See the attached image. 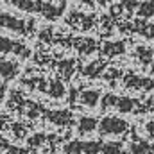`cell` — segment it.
I'll list each match as a JSON object with an SVG mask.
<instances>
[{
	"label": "cell",
	"mask_w": 154,
	"mask_h": 154,
	"mask_svg": "<svg viewBox=\"0 0 154 154\" xmlns=\"http://www.w3.org/2000/svg\"><path fill=\"white\" fill-rule=\"evenodd\" d=\"M129 124L124 120V118H118V116H104L100 122H99V133L108 136V134H122L124 131H127Z\"/></svg>",
	"instance_id": "6da1fadb"
},
{
	"label": "cell",
	"mask_w": 154,
	"mask_h": 154,
	"mask_svg": "<svg viewBox=\"0 0 154 154\" xmlns=\"http://www.w3.org/2000/svg\"><path fill=\"white\" fill-rule=\"evenodd\" d=\"M0 27L4 29H9L13 32H18V34H27V20H22V18H16L9 13H0Z\"/></svg>",
	"instance_id": "7a4b0ae2"
},
{
	"label": "cell",
	"mask_w": 154,
	"mask_h": 154,
	"mask_svg": "<svg viewBox=\"0 0 154 154\" xmlns=\"http://www.w3.org/2000/svg\"><path fill=\"white\" fill-rule=\"evenodd\" d=\"M97 127H99V122L93 116H81L79 122H77V133L81 136H86V134L93 133Z\"/></svg>",
	"instance_id": "3957f363"
},
{
	"label": "cell",
	"mask_w": 154,
	"mask_h": 154,
	"mask_svg": "<svg viewBox=\"0 0 154 154\" xmlns=\"http://www.w3.org/2000/svg\"><path fill=\"white\" fill-rule=\"evenodd\" d=\"M18 70H20L18 63L7 61V59H4V57L0 59V75H2V79H5V81L14 79V77L18 75Z\"/></svg>",
	"instance_id": "277c9868"
},
{
	"label": "cell",
	"mask_w": 154,
	"mask_h": 154,
	"mask_svg": "<svg viewBox=\"0 0 154 154\" xmlns=\"http://www.w3.org/2000/svg\"><path fill=\"white\" fill-rule=\"evenodd\" d=\"M45 116L54 125H68L74 120V116H72L70 111H48V113H45Z\"/></svg>",
	"instance_id": "5b68a950"
},
{
	"label": "cell",
	"mask_w": 154,
	"mask_h": 154,
	"mask_svg": "<svg viewBox=\"0 0 154 154\" xmlns=\"http://www.w3.org/2000/svg\"><path fill=\"white\" fill-rule=\"evenodd\" d=\"M102 54L106 57H113V56H120L125 52V43L124 41H106L102 45Z\"/></svg>",
	"instance_id": "8992f818"
},
{
	"label": "cell",
	"mask_w": 154,
	"mask_h": 154,
	"mask_svg": "<svg viewBox=\"0 0 154 154\" xmlns=\"http://www.w3.org/2000/svg\"><path fill=\"white\" fill-rule=\"evenodd\" d=\"M79 100H81V104H84L88 108H95L99 104V100H100V93L97 90H84L79 95Z\"/></svg>",
	"instance_id": "52a82bcc"
},
{
	"label": "cell",
	"mask_w": 154,
	"mask_h": 154,
	"mask_svg": "<svg viewBox=\"0 0 154 154\" xmlns=\"http://www.w3.org/2000/svg\"><path fill=\"white\" fill-rule=\"evenodd\" d=\"M136 100L131 99V97H118V102H116V109L120 113H134L136 111Z\"/></svg>",
	"instance_id": "ba28073f"
},
{
	"label": "cell",
	"mask_w": 154,
	"mask_h": 154,
	"mask_svg": "<svg viewBox=\"0 0 154 154\" xmlns=\"http://www.w3.org/2000/svg\"><path fill=\"white\" fill-rule=\"evenodd\" d=\"M136 57L140 59L142 65H151L154 59V50L151 47H145V45H140L136 47Z\"/></svg>",
	"instance_id": "9c48e42d"
},
{
	"label": "cell",
	"mask_w": 154,
	"mask_h": 154,
	"mask_svg": "<svg viewBox=\"0 0 154 154\" xmlns=\"http://www.w3.org/2000/svg\"><path fill=\"white\" fill-rule=\"evenodd\" d=\"M136 14L140 18H151L154 16V0H145V2H140L138 7H136Z\"/></svg>",
	"instance_id": "30bf717a"
},
{
	"label": "cell",
	"mask_w": 154,
	"mask_h": 154,
	"mask_svg": "<svg viewBox=\"0 0 154 154\" xmlns=\"http://www.w3.org/2000/svg\"><path fill=\"white\" fill-rule=\"evenodd\" d=\"M47 93H48L52 99H63L65 93H66V90H65V84H63L61 81H52V82L48 84V88H47Z\"/></svg>",
	"instance_id": "8fae6325"
},
{
	"label": "cell",
	"mask_w": 154,
	"mask_h": 154,
	"mask_svg": "<svg viewBox=\"0 0 154 154\" xmlns=\"http://www.w3.org/2000/svg\"><path fill=\"white\" fill-rule=\"evenodd\" d=\"M75 47L81 54H91V52L97 48V43L90 38H77Z\"/></svg>",
	"instance_id": "7c38bea8"
},
{
	"label": "cell",
	"mask_w": 154,
	"mask_h": 154,
	"mask_svg": "<svg viewBox=\"0 0 154 154\" xmlns=\"http://www.w3.org/2000/svg\"><path fill=\"white\" fill-rule=\"evenodd\" d=\"M102 142H99V140H88V142H84L82 140V154H99L102 151Z\"/></svg>",
	"instance_id": "4fadbf2b"
},
{
	"label": "cell",
	"mask_w": 154,
	"mask_h": 154,
	"mask_svg": "<svg viewBox=\"0 0 154 154\" xmlns=\"http://www.w3.org/2000/svg\"><path fill=\"white\" fill-rule=\"evenodd\" d=\"M136 32L145 39H154V23H136Z\"/></svg>",
	"instance_id": "5bb4252c"
},
{
	"label": "cell",
	"mask_w": 154,
	"mask_h": 154,
	"mask_svg": "<svg viewBox=\"0 0 154 154\" xmlns=\"http://www.w3.org/2000/svg\"><path fill=\"white\" fill-rule=\"evenodd\" d=\"M5 2L16 5V7L22 9V11H29V13L36 11V2H34V0H5Z\"/></svg>",
	"instance_id": "9a60e30c"
},
{
	"label": "cell",
	"mask_w": 154,
	"mask_h": 154,
	"mask_svg": "<svg viewBox=\"0 0 154 154\" xmlns=\"http://www.w3.org/2000/svg\"><path fill=\"white\" fill-rule=\"evenodd\" d=\"M65 154H82V140H70L65 147Z\"/></svg>",
	"instance_id": "2e32d148"
},
{
	"label": "cell",
	"mask_w": 154,
	"mask_h": 154,
	"mask_svg": "<svg viewBox=\"0 0 154 154\" xmlns=\"http://www.w3.org/2000/svg\"><path fill=\"white\" fill-rule=\"evenodd\" d=\"M74 66H75V61L74 59H65V61H61L59 63V72L63 74V77H68L74 74Z\"/></svg>",
	"instance_id": "e0dca14e"
},
{
	"label": "cell",
	"mask_w": 154,
	"mask_h": 154,
	"mask_svg": "<svg viewBox=\"0 0 154 154\" xmlns=\"http://www.w3.org/2000/svg\"><path fill=\"white\" fill-rule=\"evenodd\" d=\"M102 154H122V143L120 142H106L102 145Z\"/></svg>",
	"instance_id": "ac0fdd59"
},
{
	"label": "cell",
	"mask_w": 154,
	"mask_h": 154,
	"mask_svg": "<svg viewBox=\"0 0 154 154\" xmlns=\"http://www.w3.org/2000/svg\"><path fill=\"white\" fill-rule=\"evenodd\" d=\"M14 45L16 41L5 38V36H0V54H11L14 50Z\"/></svg>",
	"instance_id": "d6986e66"
},
{
	"label": "cell",
	"mask_w": 154,
	"mask_h": 154,
	"mask_svg": "<svg viewBox=\"0 0 154 154\" xmlns=\"http://www.w3.org/2000/svg\"><path fill=\"white\" fill-rule=\"evenodd\" d=\"M116 102H118V97L113 93H106L100 100V106L102 109H109V108H116Z\"/></svg>",
	"instance_id": "ffe728a7"
},
{
	"label": "cell",
	"mask_w": 154,
	"mask_h": 154,
	"mask_svg": "<svg viewBox=\"0 0 154 154\" xmlns=\"http://www.w3.org/2000/svg\"><path fill=\"white\" fill-rule=\"evenodd\" d=\"M131 152L133 154H149L151 149H149V145H147L145 142L138 140V142H134V143L131 145Z\"/></svg>",
	"instance_id": "44dd1931"
},
{
	"label": "cell",
	"mask_w": 154,
	"mask_h": 154,
	"mask_svg": "<svg viewBox=\"0 0 154 154\" xmlns=\"http://www.w3.org/2000/svg\"><path fill=\"white\" fill-rule=\"evenodd\" d=\"M100 66H102V65H100L99 61H95V63L88 65V66L82 70V74H84V75H88V77H97L99 74H100V70H102Z\"/></svg>",
	"instance_id": "7402d4cb"
},
{
	"label": "cell",
	"mask_w": 154,
	"mask_h": 154,
	"mask_svg": "<svg viewBox=\"0 0 154 154\" xmlns=\"http://www.w3.org/2000/svg\"><path fill=\"white\" fill-rule=\"evenodd\" d=\"M13 52H14V54H18L20 57H29V56H31V48H27V47H25V45H22V43H16Z\"/></svg>",
	"instance_id": "603a6c76"
},
{
	"label": "cell",
	"mask_w": 154,
	"mask_h": 154,
	"mask_svg": "<svg viewBox=\"0 0 154 154\" xmlns=\"http://www.w3.org/2000/svg\"><path fill=\"white\" fill-rule=\"evenodd\" d=\"M43 140H45V136H43V134H34V136L29 140V143H31L32 147H38V145L43 143Z\"/></svg>",
	"instance_id": "cb8c5ba5"
},
{
	"label": "cell",
	"mask_w": 154,
	"mask_h": 154,
	"mask_svg": "<svg viewBox=\"0 0 154 154\" xmlns=\"http://www.w3.org/2000/svg\"><path fill=\"white\" fill-rule=\"evenodd\" d=\"M138 0H124V5H125V9L127 11H134L136 7H138Z\"/></svg>",
	"instance_id": "d4e9b609"
},
{
	"label": "cell",
	"mask_w": 154,
	"mask_h": 154,
	"mask_svg": "<svg viewBox=\"0 0 154 154\" xmlns=\"http://www.w3.org/2000/svg\"><path fill=\"white\" fill-rule=\"evenodd\" d=\"M50 34H52V29H43V31L39 32V39H43V41H50Z\"/></svg>",
	"instance_id": "484cf974"
},
{
	"label": "cell",
	"mask_w": 154,
	"mask_h": 154,
	"mask_svg": "<svg viewBox=\"0 0 154 154\" xmlns=\"http://www.w3.org/2000/svg\"><path fill=\"white\" fill-rule=\"evenodd\" d=\"M13 133H14L16 136H20V138H22V136H25V129H23L20 124H16V125L13 127Z\"/></svg>",
	"instance_id": "4316f807"
},
{
	"label": "cell",
	"mask_w": 154,
	"mask_h": 154,
	"mask_svg": "<svg viewBox=\"0 0 154 154\" xmlns=\"http://www.w3.org/2000/svg\"><path fill=\"white\" fill-rule=\"evenodd\" d=\"M145 129H147V133L151 134V138H154V122H149V124L145 125Z\"/></svg>",
	"instance_id": "83f0119b"
},
{
	"label": "cell",
	"mask_w": 154,
	"mask_h": 154,
	"mask_svg": "<svg viewBox=\"0 0 154 154\" xmlns=\"http://www.w3.org/2000/svg\"><path fill=\"white\" fill-rule=\"evenodd\" d=\"M4 91H5V84L0 81V95H4Z\"/></svg>",
	"instance_id": "f1b7e54d"
},
{
	"label": "cell",
	"mask_w": 154,
	"mask_h": 154,
	"mask_svg": "<svg viewBox=\"0 0 154 154\" xmlns=\"http://www.w3.org/2000/svg\"><path fill=\"white\" fill-rule=\"evenodd\" d=\"M151 72H154V59H152V63H151Z\"/></svg>",
	"instance_id": "f546056e"
},
{
	"label": "cell",
	"mask_w": 154,
	"mask_h": 154,
	"mask_svg": "<svg viewBox=\"0 0 154 154\" xmlns=\"http://www.w3.org/2000/svg\"><path fill=\"white\" fill-rule=\"evenodd\" d=\"M0 59H2V56H0Z\"/></svg>",
	"instance_id": "4dcf8cb0"
},
{
	"label": "cell",
	"mask_w": 154,
	"mask_h": 154,
	"mask_svg": "<svg viewBox=\"0 0 154 154\" xmlns=\"http://www.w3.org/2000/svg\"><path fill=\"white\" fill-rule=\"evenodd\" d=\"M152 152H154V151H152Z\"/></svg>",
	"instance_id": "1f68e13d"
}]
</instances>
